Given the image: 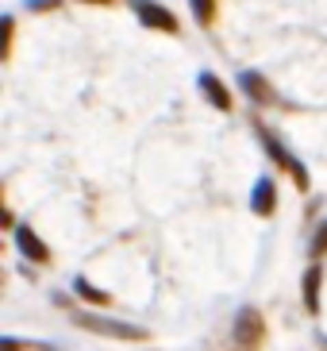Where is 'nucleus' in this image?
<instances>
[{
	"instance_id": "f257e3e1",
	"label": "nucleus",
	"mask_w": 327,
	"mask_h": 351,
	"mask_svg": "<svg viewBox=\"0 0 327 351\" xmlns=\"http://www.w3.org/2000/svg\"><path fill=\"white\" fill-rule=\"evenodd\" d=\"M131 4V12L139 16V23L143 27H154V32H166V35H177V16L166 4H158V0H127Z\"/></svg>"
},
{
	"instance_id": "f03ea898",
	"label": "nucleus",
	"mask_w": 327,
	"mask_h": 351,
	"mask_svg": "<svg viewBox=\"0 0 327 351\" xmlns=\"http://www.w3.org/2000/svg\"><path fill=\"white\" fill-rule=\"evenodd\" d=\"M77 324L81 328H92L101 332V336H112V340H146V328H139V324H127V320H108V317H96V313H81L77 317Z\"/></svg>"
},
{
	"instance_id": "7ed1b4c3",
	"label": "nucleus",
	"mask_w": 327,
	"mask_h": 351,
	"mask_svg": "<svg viewBox=\"0 0 327 351\" xmlns=\"http://www.w3.org/2000/svg\"><path fill=\"white\" fill-rule=\"evenodd\" d=\"M266 340V324H262V313L258 309H243L235 317V343L239 351H258V343Z\"/></svg>"
},
{
	"instance_id": "20e7f679",
	"label": "nucleus",
	"mask_w": 327,
	"mask_h": 351,
	"mask_svg": "<svg viewBox=\"0 0 327 351\" xmlns=\"http://www.w3.org/2000/svg\"><path fill=\"white\" fill-rule=\"evenodd\" d=\"M262 143H266V151H270V155H274V162H281V166H285V170H289V174H293V182H297L300 189H308V170H304V166H300V162H297V158H293V155H289L285 147L277 143V139H274V135L266 132V128H262Z\"/></svg>"
},
{
	"instance_id": "39448f33",
	"label": "nucleus",
	"mask_w": 327,
	"mask_h": 351,
	"mask_svg": "<svg viewBox=\"0 0 327 351\" xmlns=\"http://www.w3.org/2000/svg\"><path fill=\"white\" fill-rule=\"evenodd\" d=\"M239 85H243V93L250 97V101H258V104H274L277 101V93L270 89V82L262 77V73H254V70L239 73Z\"/></svg>"
},
{
	"instance_id": "423d86ee",
	"label": "nucleus",
	"mask_w": 327,
	"mask_h": 351,
	"mask_svg": "<svg viewBox=\"0 0 327 351\" xmlns=\"http://www.w3.org/2000/svg\"><path fill=\"white\" fill-rule=\"evenodd\" d=\"M200 93H205L208 104H215L220 112H231V93H227V85L215 77V73H200Z\"/></svg>"
},
{
	"instance_id": "0eeeda50",
	"label": "nucleus",
	"mask_w": 327,
	"mask_h": 351,
	"mask_svg": "<svg viewBox=\"0 0 327 351\" xmlns=\"http://www.w3.org/2000/svg\"><path fill=\"white\" fill-rule=\"evenodd\" d=\"M250 208H254L258 217H274V208H277V189L270 178H258V186H254V197H250Z\"/></svg>"
},
{
	"instance_id": "6e6552de",
	"label": "nucleus",
	"mask_w": 327,
	"mask_h": 351,
	"mask_svg": "<svg viewBox=\"0 0 327 351\" xmlns=\"http://www.w3.org/2000/svg\"><path fill=\"white\" fill-rule=\"evenodd\" d=\"M16 243H20V251L27 258H35V263H47L51 258V251H47V243H42L31 228H16Z\"/></svg>"
},
{
	"instance_id": "1a4fd4ad",
	"label": "nucleus",
	"mask_w": 327,
	"mask_h": 351,
	"mask_svg": "<svg viewBox=\"0 0 327 351\" xmlns=\"http://www.w3.org/2000/svg\"><path fill=\"white\" fill-rule=\"evenodd\" d=\"M319 282H324V274H319V267H312L304 274V305H308V313H319Z\"/></svg>"
},
{
	"instance_id": "9d476101",
	"label": "nucleus",
	"mask_w": 327,
	"mask_h": 351,
	"mask_svg": "<svg viewBox=\"0 0 327 351\" xmlns=\"http://www.w3.org/2000/svg\"><path fill=\"white\" fill-rule=\"evenodd\" d=\"M189 4H193L196 23H200V27H212L215 23V0H189Z\"/></svg>"
},
{
	"instance_id": "9b49d317",
	"label": "nucleus",
	"mask_w": 327,
	"mask_h": 351,
	"mask_svg": "<svg viewBox=\"0 0 327 351\" xmlns=\"http://www.w3.org/2000/svg\"><path fill=\"white\" fill-rule=\"evenodd\" d=\"M73 289H77L85 301H92V305H108V293H104V289H96V286H89L85 278H77V286H73Z\"/></svg>"
},
{
	"instance_id": "f8f14e48",
	"label": "nucleus",
	"mask_w": 327,
	"mask_h": 351,
	"mask_svg": "<svg viewBox=\"0 0 327 351\" xmlns=\"http://www.w3.org/2000/svg\"><path fill=\"white\" fill-rule=\"evenodd\" d=\"M312 255H327V224H319V232L312 236Z\"/></svg>"
},
{
	"instance_id": "ddd939ff",
	"label": "nucleus",
	"mask_w": 327,
	"mask_h": 351,
	"mask_svg": "<svg viewBox=\"0 0 327 351\" xmlns=\"http://www.w3.org/2000/svg\"><path fill=\"white\" fill-rule=\"evenodd\" d=\"M27 8L31 12H54V8H62V0H27Z\"/></svg>"
},
{
	"instance_id": "4468645a",
	"label": "nucleus",
	"mask_w": 327,
	"mask_h": 351,
	"mask_svg": "<svg viewBox=\"0 0 327 351\" xmlns=\"http://www.w3.org/2000/svg\"><path fill=\"white\" fill-rule=\"evenodd\" d=\"M12 51V16H4V54Z\"/></svg>"
},
{
	"instance_id": "2eb2a0df",
	"label": "nucleus",
	"mask_w": 327,
	"mask_h": 351,
	"mask_svg": "<svg viewBox=\"0 0 327 351\" xmlns=\"http://www.w3.org/2000/svg\"><path fill=\"white\" fill-rule=\"evenodd\" d=\"M0 351H16V340H4V348Z\"/></svg>"
},
{
	"instance_id": "dca6fc26",
	"label": "nucleus",
	"mask_w": 327,
	"mask_h": 351,
	"mask_svg": "<svg viewBox=\"0 0 327 351\" xmlns=\"http://www.w3.org/2000/svg\"><path fill=\"white\" fill-rule=\"evenodd\" d=\"M81 4H112V0H81Z\"/></svg>"
}]
</instances>
